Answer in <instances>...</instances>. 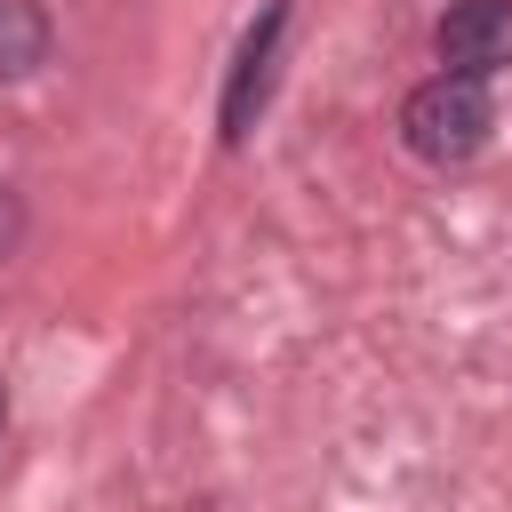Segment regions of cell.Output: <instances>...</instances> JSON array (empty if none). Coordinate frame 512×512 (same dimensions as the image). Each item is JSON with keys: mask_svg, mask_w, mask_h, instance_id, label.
<instances>
[{"mask_svg": "<svg viewBox=\"0 0 512 512\" xmlns=\"http://www.w3.org/2000/svg\"><path fill=\"white\" fill-rule=\"evenodd\" d=\"M488 128H496V104H488V80H456V72H440V80H424L408 104H400V136H408V152L416 160H472L480 144H488Z\"/></svg>", "mask_w": 512, "mask_h": 512, "instance_id": "cell-1", "label": "cell"}, {"mask_svg": "<svg viewBox=\"0 0 512 512\" xmlns=\"http://www.w3.org/2000/svg\"><path fill=\"white\" fill-rule=\"evenodd\" d=\"M432 48H440V64H448L456 80L504 72V64H512V0H456V8L440 16Z\"/></svg>", "mask_w": 512, "mask_h": 512, "instance_id": "cell-2", "label": "cell"}, {"mask_svg": "<svg viewBox=\"0 0 512 512\" xmlns=\"http://www.w3.org/2000/svg\"><path fill=\"white\" fill-rule=\"evenodd\" d=\"M280 32H288V0H272V8L256 16V32L240 40L232 88H224V136H232V144H240V136L256 128V112H264V88H272V48H280Z\"/></svg>", "mask_w": 512, "mask_h": 512, "instance_id": "cell-3", "label": "cell"}, {"mask_svg": "<svg viewBox=\"0 0 512 512\" xmlns=\"http://www.w3.org/2000/svg\"><path fill=\"white\" fill-rule=\"evenodd\" d=\"M32 64H48V16L32 0H0V80H24Z\"/></svg>", "mask_w": 512, "mask_h": 512, "instance_id": "cell-4", "label": "cell"}, {"mask_svg": "<svg viewBox=\"0 0 512 512\" xmlns=\"http://www.w3.org/2000/svg\"><path fill=\"white\" fill-rule=\"evenodd\" d=\"M16 232H24V208H16V192H0V256L16 248Z\"/></svg>", "mask_w": 512, "mask_h": 512, "instance_id": "cell-5", "label": "cell"}, {"mask_svg": "<svg viewBox=\"0 0 512 512\" xmlns=\"http://www.w3.org/2000/svg\"><path fill=\"white\" fill-rule=\"evenodd\" d=\"M0 432H8V392H0Z\"/></svg>", "mask_w": 512, "mask_h": 512, "instance_id": "cell-6", "label": "cell"}]
</instances>
